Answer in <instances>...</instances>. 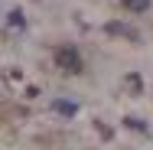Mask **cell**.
<instances>
[{"instance_id": "obj_1", "label": "cell", "mask_w": 153, "mask_h": 150, "mask_svg": "<svg viewBox=\"0 0 153 150\" xmlns=\"http://www.w3.org/2000/svg\"><path fill=\"white\" fill-rule=\"evenodd\" d=\"M56 65H59L65 75H78L82 72V56L75 46H59L56 49Z\"/></svg>"}, {"instance_id": "obj_2", "label": "cell", "mask_w": 153, "mask_h": 150, "mask_svg": "<svg viewBox=\"0 0 153 150\" xmlns=\"http://www.w3.org/2000/svg\"><path fill=\"white\" fill-rule=\"evenodd\" d=\"M104 33H111V36H124V39H137V33L130 30V26H124V23H108Z\"/></svg>"}, {"instance_id": "obj_3", "label": "cell", "mask_w": 153, "mask_h": 150, "mask_svg": "<svg viewBox=\"0 0 153 150\" xmlns=\"http://www.w3.org/2000/svg\"><path fill=\"white\" fill-rule=\"evenodd\" d=\"M121 7L130 13H143V10H150V0H121Z\"/></svg>"}, {"instance_id": "obj_4", "label": "cell", "mask_w": 153, "mask_h": 150, "mask_svg": "<svg viewBox=\"0 0 153 150\" xmlns=\"http://www.w3.org/2000/svg\"><path fill=\"white\" fill-rule=\"evenodd\" d=\"M52 108L62 118H75V111H78V104H72V101H52Z\"/></svg>"}, {"instance_id": "obj_5", "label": "cell", "mask_w": 153, "mask_h": 150, "mask_svg": "<svg viewBox=\"0 0 153 150\" xmlns=\"http://www.w3.org/2000/svg\"><path fill=\"white\" fill-rule=\"evenodd\" d=\"M7 23H10V26H16V30H20V26H23V23H26V20H23V13H20V10H10V20H7Z\"/></svg>"}]
</instances>
